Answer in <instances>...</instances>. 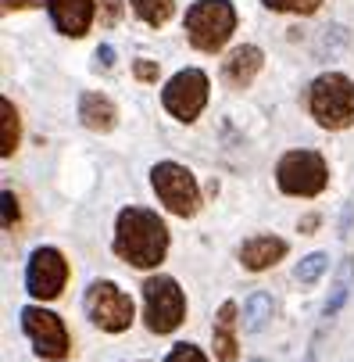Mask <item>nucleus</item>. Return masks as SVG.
Returning <instances> with one entry per match:
<instances>
[{"mask_svg":"<svg viewBox=\"0 0 354 362\" xmlns=\"http://www.w3.org/2000/svg\"><path fill=\"white\" fill-rule=\"evenodd\" d=\"M115 251L136 269H154L165 262L169 230L150 209H126L115 226Z\"/></svg>","mask_w":354,"mask_h":362,"instance_id":"nucleus-1","label":"nucleus"},{"mask_svg":"<svg viewBox=\"0 0 354 362\" xmlns=\"http://www.w3.org/2000/svg\"><path fill=\"white\" fill-rule=\"evenodd\" d=\"M312 115L326 129H347L354 126V83L343 72H326L312 83Z\"/></svg>","mask_w":354,"mask_h":362,"instance_id":"nucleus-2","label":"nucleus"},{"mask_svg":"<svg viewBox=\"0 0 354 362\" xmlns=\"http://www.w3.org/2000/svg\"><path fill=\"white\" fill-rule=\"evenodd\" d=\"M233 29H236V11L229 0H197L186 11V36L205 54L222 50L226 40L233 36Z\"/></svg>","mask_w":354,"mask_h":362,"instance_id":"nucleus-3","label":"nucleus"},{"mask_svg":"<svg viewBox=\"0 0 354 362\" xmlns=\"http://www.w3.org/2000/svg\"><path fill=\"white\" fill-rule=\"evenodd\" d=\"M143 305L150 334H172L186 316V298L172 276H150L143 284Z\"/></svg>","mask_w":354,"mask_h":362,"instance_id":"nucleus-4","label":"nucleus"},{"mask_svg":"<svg viewBox=\"0 0 354 362\" xmlns=\"http://www.w3.org/2000/svg\"><path fill=\"white\" fill-rule=\"evenodd\" d=\"M326 162H322V154L315 151H290L283 154V162L276 169V183L283 194H293V197H315L326 190Z\"/></svg>","mask_w":354,"mask_h":362,"instance_id":"nucleus-5","label":"nucleus"},{"mask_svg":"<svg viewBox=\"0 0 354 362\" xmlns=\"http://www.w3.org/2000/svg\"><path fill=\"white\" fill-rule=\"evenodd\" d=\"M86 313H90V320H93L100 330L122 334V330H129V323H133V298H129L118 284L100 280V284H93L90 294H86Z\"/></svg>","mask_w":354,"mask_h":362,"instance_id":"nucleus-6","label":"nucleus"},{"mask_svg":"<svg viewBox=\"0 0 354 362\" xmlns=\"http://www.w3.org/2000/svg\"><path fill=\"white\" fill-rule=\"evenodd\" d=\"M150 183H154L161 204L172 212V216H193L197 204H200V194H197V180L190 176V169L176 165V162H158L154 173H150Z\"/></svg>","mask_w":354,"mask_h":362,"instance_id":"nucleus-7","label":"nucleus"},{"mask_svg":"<svg viewBox=\"0 0 354 362\" xmlns=\"http://www.w3.org/2000/svg\"><path fill=\"white\" fill-rule=\"evenodd\" d=\"M161 105L169 108V115H176L179 122H193L208 105V76L200 69H183L169 79Z\"/></svg>","mask_w":354,"mask_h":362,"instance_id":"nucleus-8","label":"nucleus"},{"mask_svg":"<svg viewBox=\"0 0 354 362\" xmlns=\"http://www.w3.org/2000/svg\"><path fill=\"white\" fill-rule=\"evenodd\" d=\"M65 280H68V262L58 247H36L32 258H29V269H25V287L32 298L39 301H50L65 291Z\"/></svg>","mask_w":354,"mask_h":362,"instance_id":"nucleus-9","label":"nucleus"},{"mask_svg":"<svg viewBox=\"0 0 354 362\" xmlns=\"http://www.w3.org/2000/svg\"><path fill=\"white\" fill-rule=\"evenodd\" d=\"M22 327L43 358H65L68 355V330H65L61 316L29 305V308H22Z\"/></svg>","mask_w":354,"mask_h":362,"instance_id":"nucleus-10","label":"nucleus"},{"mask_svg":"<svg viewBox=\"0 0 354 362\" xmlns=\"http://www.w3.org/2000/svg\"><path fill=\"white\" fill-rule=\"evenodd\" d=\"M47 8L65 36H86L93 25V0H47Z\"/></svg>","mask_w":354,"mask_h":362,"instance_id":"nucleus-11","label":"nucleus"},{"mask_svg":"<svg viewBox=\"0 0 354 362\" xmlns=\"http://www.w3.org/2000/svg\"><path fill=\"white\" fill-rule=\"evenodd\" d=\"M262 50L258 47H236L233 54L226 58V65H222V79L229 83V86H250L255 83V76L262 72Z\"/></svg>","mask_w":354,"mask_h":362,"instance_id":"nucleus-12","label":"nucleus"},{"mask_svg":"<svg viewBox=\"0 0 354 362\" xmlns=\"http://www.w3.org/2000/svg\"><path fill=\"white\" fill-rule=\"evenodd\" d=\"M283 255H286V240H279V237H255V240H247L240 247V262H243V269L262 273V269L276 266Z\"/></svg>","mask_w":354,"mask_h":362,"instance_id":"nucleus-13","label":"nucleus"},{"mask_svg":"<svg viewBox=\"0 0 354 362\" xmlns=\"http://www.w3.org/2000/svg\"><path fill=\"white\" fill-rule=\"evenodd\" d=\"M79 115H83V126L86 129H97V133H108L115 129V105L104 97V93H83L79 100Z\"/></svg>","mask_w":354,"mask_h":362,"instance_id":"nucleus-14","label":"nucleus"},{"mask_svg":"<svg viewBox=\"0 0 354 362\" xmlns=\"http://www.w3.org/2000/svg\"><path fill=\"white\" fill-rule=\"evenodd\" d=\"M215 358L236 362V305L226 301L215 316Z\"/></svg>","mask_w":354,"mask_h":362,"instance_id":"nucleus-15","label":"nucleus"},{"mask_svg":"<svg viewBox=\"0 0 354 362\" xmlns=\"http://www.w3.org/2000/svg\"><path fill=\"white\" fill-rule=\"evenodd\" d=\"M269 320H272V298H269L265 291L250 294L247 305H243V330H247V334H258V330L269 327Z\"/></svg>","mask_w":354,"mask_h":362,"instance_id":"nucleus-16","label":"nucleus"},{"mask_svg":"<svg viewBox=\"0 0 354 362\" xmlns=\"http://www.w3.org/2000/svg\"><path fill=\"white\" fill-rule=\"evenodd\" d=\"M15 147H18V112H15L11 100L4 97V100H0V154L11 158Z\"/></svg>","mask_w":354,"mask_h":362,"instance_id":"nucleus-17","label":"nucleus"},{"mask_svg":"<svg viewBox=\"0 0 354 362\" xmlns=\"http://www.w3.org/2000/svg\"><path fill=\"white\" fill-rule=\"evenodd\" d=\"M172 8H176L172 0H133V11H136L147 25H154V29L172 18Z\"/></svg>","mask_w":354,"mask_h":362,"instance_id":"nucleus-18","label":"nucleus"},{"mask_svg":"<svg viewBox=\"0 0 354 362\" xmlns=\"http://www.w3.org/2000/svg\"><path fill=\"white\" fill-rule=\"evenodd\" d=\"M326 266H329V255L312 251L308 258H300V266H297V280H300V284H315V280L326 273Z\"/></svg>","mask_w":354,"mask_h":362,"instance_id":"nucleus-19","label":"nucleus"},{"mask_svg":"<svg viewBox=\"0 0 354 362\" xmlns=\"http://www.w3.org/2000/svg\"><path fill=\"white\" fill-rule=\"evenodd\" d=\"M269 11H293V15H312L322 0H262Z\"/></svg>","mask_w":354,"mask_h":362,"instance_id":"nucleus-20","label":"nucleus"},{"mask_svg":"<svg viewBox=\"0 0 354 362\" xmlns=\"http://www.w3.org/2000/svg\"><path fill=\"white\" fill-rule=\"evenodd\" d=\"M347 291H350V262L343 266V273H340V280H336V287H333V298L326 301V316H336V313H340Z\"/></svg>","mask_w":354,"mask_h":362,"instance_id":"nucleus-21","label":"nucleus"},{"mask_svg":"<svg viewBox=\"0 0 354 362\" xmlns=\"http://www.w3.org/2000/svg\"><path fill=\"white\" fill-rule=\"evenodd\" d=\"M165 362H208L205 355H200V348H193V344H179V348H172L169 351V358Z\"/></svg>","mask_w":354,"mask_h":362,"instance_id":"nucleus-22","label":"nucleus"},{"mask_svg":"<svg viewBox=\"0 0 354 362\" xmlns=\"http://www.w3.org/2000/svg\"><path fill=\"white\" fill-rule=\"evenodd\" d=\"M122 15V0H100V22L104 25H115Z\"/></svg>","mask_w":354,"mask_h":362,"instance_id":"nucleus-23","label":"nucleus"},{"mask_svg":"<svg viewBox=\"0 0 354 362\" xmlns=\"http://www.w3.org/2000/svg\"><path fill=\"white\" fill-rule=\"evenodd\" d=\"M15 223H18V197L11 190H4V226L15 230Z\"/></svg>","mask_w":354,"mask_h":362,"instance_id":"nucleus-24","label":"nucleus"},{"mask_svg":"<svg viewBox=\"0 0 354 362\" xmlns=\"http://www.w3.org/2000/svg\"><path fill=\"white\" fill-rule=\"evenodd\" d=\"M133 72H136L140 83H154V79H158V65H154V62H136Z\"/></svg>","mask_w":354,"mask_h":362,"instance_id":"nucleus-25","label":"nucleus"},{"mask_svg":"<svg viewBox=\"0 0 354 362\" xmlns=\"http://www.w3.org/2000/svg\"><path fill=\"white\" fill-rule=\"evenodd\" d=\"M39 0H4V11H22V8H36Z\"/></svg>","mask_w":354,"mask_h":362,"instance_id":"nucleus-26","label":"nucleus"},{"mask_svg":"<svg viewBox=\"0 0 354 362\" xmlns=\"http://www.w3.org/2000/svg\"><path fill=\"white\" fill-rule=\"evenodd\" d=\"M97 58H100V65H104V69H111V65H115V50H111V47H100Z\"/></svg>","mask_w":354,"mask_h":362,"instance_id":"nucleus-27","label":"nucleus"},{"mask_svg":"<svg viewBox=\"0 0 354 362\" xmlns=\"http://www.w3.org/2000/svg\"><path fill=\"white\" fill-rule=\"evenodd\" d=\"M305 362H315V348H308V355H305Z\"/></svg>","mask_w":354,"mask_h":362,"instance_id":"nucleus-28","label":"nucleus"},{"mask_svg":"<svg viewBox=\"0 0 354 362\" xmlns=\"http://www.w3.org/2000/svg\"><path fill=\"white\" fill-rule=\"evenodd\" d=\"M255 362H262V358H255Z\"/></svg>","mask_w":354,"mask_h":362,"instance_id":"nucleus-29","label":"nucleus"}]
</instances>
